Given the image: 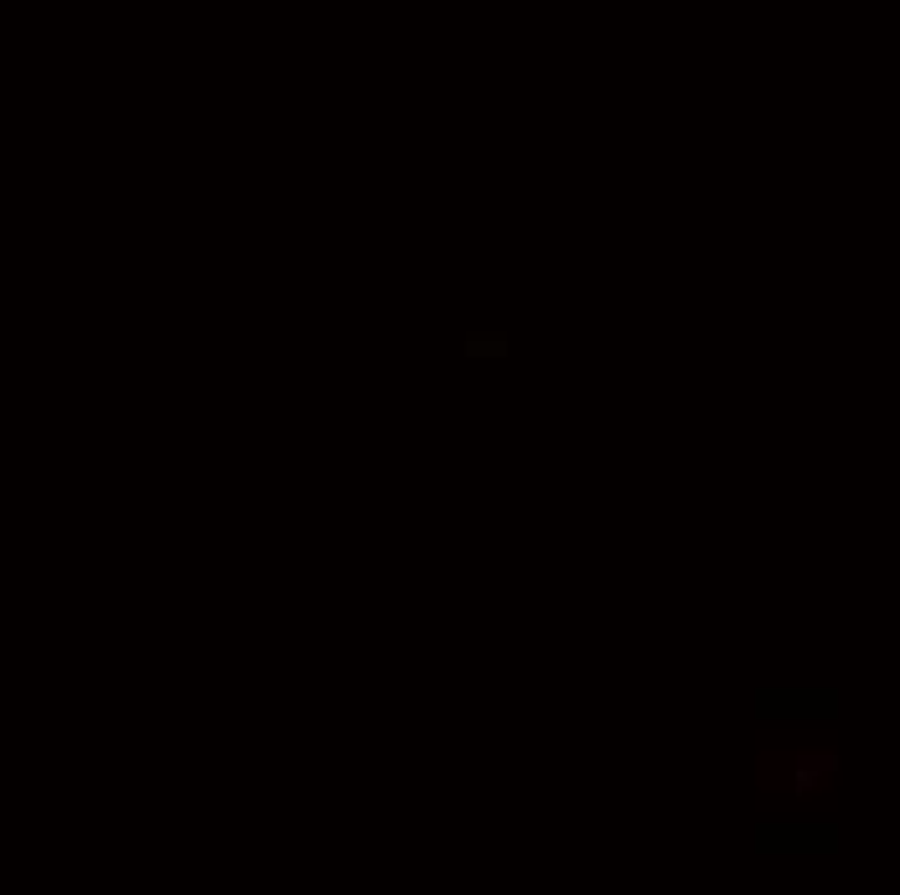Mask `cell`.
<instances>
[{
    "mask_svg": "<svg viewBox=\"0 0 900 895\" xmlns=\"http://www.w3.org/2000/svg\"><path fill=\"white\" fill-rule=\"evenodd\" d=\"M513 352V337L507 332H466L461 337V357L466 363H502Z\"/></svg>",
    "mask_w": 900,
    "mask_h": 895,
    "instance_id": "6da1fadb",
    "label": "cell"
},
{
    "mask_svg": "<svg viewBox=\"0 0 900 895\" xmlns=\"http://www.w3.org/2000/svg\"><path fill=\"white\" fill-rule=\"evenodd\" d=\"M828 771H838V756H802V761L792 766V792L807 797V792L828 777Z\"/></svg>",
    "mask_w": 900,
    "mask_h": 895,
    "instance_id": "7a4b0ae2",
    "label": "cell"
}]
</instances>
